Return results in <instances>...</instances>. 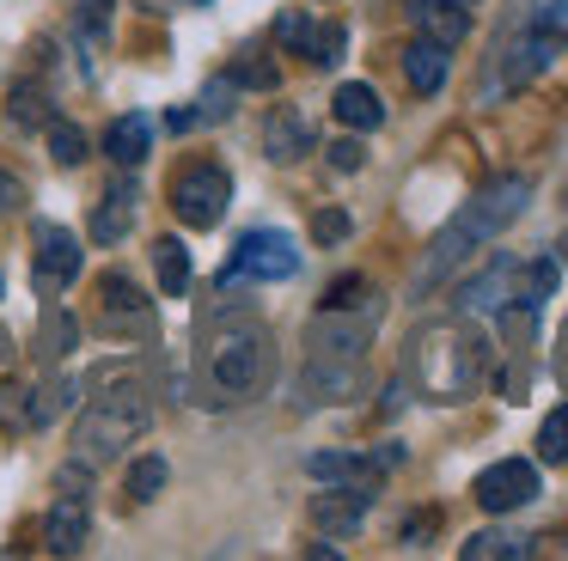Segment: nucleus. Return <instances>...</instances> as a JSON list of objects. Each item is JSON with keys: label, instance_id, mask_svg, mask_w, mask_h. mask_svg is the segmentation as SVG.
Returning <instances> with one entry per match:
<instances>
[{"label": "nucleus", "instance_id": "1", "mask_svg": "<svg viewBox=\"0 0 568 561\" xmlns=\"http://www.w3.org/2000/svg\"><path fill=\"white\" fill-rule=\"evenodd\" d=\"M526 202H531V177H495L489 190H477L453 220H446V232L434 238V251L422 256L416 293H428L434 280H446L458 263H465V256H477L489 238H501V232L514 226L519 214H526Z\"/></svg>", "mask_w": 568, "mask_h": 561}, {"label": "nucleus", "instance_id": "2", "mask_svg": "<svg viewBox=\"0 0 568 561\" xmlns=\"http://www.w3.org/2000/svg\"><path fill=\"white\" fill-rule=\"evenodd\" d=\"M202 378L214 402H251L275 385V336L263 324H214L202 336Z\"/></svg>", "mask_w": 568, "mask_h": 561}, {"label": "nucleus", "instance_id": "3", "mask_svg": "<svg viewBox=\"0 0 568 561\" xmlns=\"http://www.w3.org/2000/svg\"><path fill=\"white\" fill-rule=\"evenodd\" d=\"M123 366H99L92 373V409L74 421V458L80 463H104L116 451H129L148 434V390L141 385H116Z\"/></svg>", "mask_w": 568, "mask_h": 561}, {"label": "nucleus", "instance_id": "4", "mask_svg": "<svg viewBox=\"0 0 568 561\" xmlns=\"http://www.w3.org/2000/svg\"><path fill=\"white\" fill-rule=\"evenodd\" d=\"M409 373L434 402H465L483 378V341L465 324H434L409 348Z\"/></svg>", "mask_w": 568, "mask_h": 561}, {"label": "nucleus", "instance_id": "5", "mask_svg": "<svg viewBox=\"0 0 568 561\" xmlns=\"http://www.w3.org/2000/svg\"><path fill=\"white\" fill-rule=\"evenodd\" d=\"M300 268V251H294V238L287 232H275V226H257V232H245V238L233 244V263H226V287L233 280H287Z\"/></svg>", "mask_w": 568, "mask_h": 561}, {"label": "nucleus", "instance_id": "6", "mask_svg": "<svg viewBox=\"0 0 568 561\" xmlns=\"http://www.w3.org/2000/svg\"><path fill=\"white\" fill-rule=\"evenodd\" d=\"M226 202H233V177H226L221 165H190L184 177H178V190H172V207H178V220H184L190 232L221 226Z\"/></svg>", "mask_w": 568, "mask_h": 561}, {"label": "nucleus", "instance_id": "7", "mask_svg": "<svg viewBox=\"0 0 568 561\" xmlns=\"http://www.w3.org/2000/svg\"><path fill=\"white\" fill-rule=\"evenodd\" d=\"M477 507L483 512H519V507H531L538 500V463H526V458H501V463H489V470L477 476Z\"/></svg>", "mask_w": 568, "mask_h": 561}, {"label": "nucleus", "instance_id": "8", "mask_svg": "<svg viewBox=\"0 0 568 561\" xmlns=\"http://www.w3.org/2000/svg\"><path fill=\"white\" fill-rule=\"evenodd\" d=\"M556 49H562V37H550V31L514 37V43L501 49V61H495V85H501V92H514V85L538 80V73L556 61Z\"/></svg>", "mask_w": 568, "mask_h": 561}, {"label": "nucleus", "instance_id": "9", "mask_svg": "<svg viewBox=\"0 0 568 561\" xmlns=\"http://www.w3.org/2000/svg\"><path fill=\"white\" fill-rule=\"evenodd\" d=\"M74 275H80V238L68 226H38V268H31L38 293H62Z\"/></svg>", "mask_w": 568, "mask_h": 561}, {"label": "nucleus", "instance_id": "10", "mask_svg": "<svg viewBox=\"0 0 568 561\" xmlns=\"http://www.w3.org/2000/svg\"><path fill=\"white\" fill-rule=\"evenodd\" d=\"M367 507H373V488L336 482L331 494H312V524H318L324 537H355L361 519H367Z\"/></svg>", "mask_w": 568, "mask_h": 561}, {"label": "nucleus", "instance_id": "11", "mask_svg": "<svg viewBox=\"0 0 568 561\" xmlns=\"http://www.w3.org/2000/svg\"><path fill=\"white\" fill-rule=\"evenodd\" d=\"M92 537V512L80 494H62L50 507V519H43V543H50V555H80Z\"/></svg>", "mask_w": 568, "mask_h": 561}, {"label": "nucleus", "instance_id": "12", "mask_svg": "<svg viewBox=\"0 0 568 561\" xmlns=\"http://www.w3.org/2000/svg\"><path fill=\"white\" fill-rule=\"evenodd\" d=\"M409 24H416V37H434L446 49L470 37V12L458 0H409Z\"/></svg>", "mask_w": 568, "mask_h": 561}, {"label": "nucleus", "instance_id": "13", "mask_svg": "<svg viewBox=\"0 0 568 561\" xmlns=\"http://www.w3.org/2000/svg\"><path fill=\"white\" fill-rule=\"evenodd\" d=\"M306 470L318 482H348V488H379L385 458H355V451H312Z\"/></svg>", "mask_w": 568, "mask_h": 561}, {"label": "nucleus", "instance_id": "14", "mask_svg": "<svg viewBox=\"0 0 568 561\" xmlns=\"http://www.w3.org/2000/svg\"><path fill=\"white\" fill-rule=\"evenodd\" d=\"M135 183L129 177H116L111 183V195L99 202V214H92V244H116V238H129V226H135Z\"/></svg>", "mask_w": 568, "mask_h": 561}, {"label": "nucleus", "instance_id": "15", "mask_svg": "<svg viewBox=\"0 0 568 561\" xmlns=\"http://www.w3.org/2000/svg\"><path fill=\"white\" fill-rule=\"evenodd\" d=\"M263 153L270 159H300V153H312V122L300 116V110H275L270 122H263Z\"/></svg>", "mask_w": 568, "mask_h": 561}, {"label": "nucleus", "instance_id": "16", "mask_svg": "<svg viewBox=\"0 0 568 561\" xmlns=\"http://www.w3.org/2000/svg\"><path fill=\"white\" fill-rule=\"evenodd\" d=\"M404 80L416 85L422 98L440 92V85H446V43H434V37H416V43L404 49Z\"/></svg>", "mask_w": 568, "mask_h": 561}, {"label": "nucleus", "instance_id": "17", "mask_svg": "<svg viewBox=\"0 0 568 561\" xmlns=\"http://www.w3.org/2000/svg\"><path fill=\"white\" fill-rule=\"evenodd\" d=\"M336 122H343V129H379L385 122V104H379V92H373V85H361V80H348V85H336Z\"/></svg>", "mask_w": 568, "mask_h": 561}, {"label": "nucleus", "instance_id": "18", "mask_svg": "<svg viewBox=\"0 0 568 561\" xmlns=\"http://www.w3.org/2000/svg\"><path fill=\"white\" fill-rule=\"evenodd\" d=\"M458 305H465V312H501V305H514V263H495L489 275L465 280V287H458Z\"/></svg>", "mask_w": 568, "mask_h": 561}, {"label": "nucleus", "instance_id": "19", "mask_svg": "<svg viewBox=\"0 0 568 561\" xmlns=\"http://www.w3.org/2000/svg\"><path fill=\"white\" fill-rule=\"evenodd\" d=\"M148 141H153V122L141 116H116L111 129H104V153L116 159V165H141V159H148Z\"/></svg>", "mask_w": 568, "mask_h": 561}, {"label": "nucleus", "instance_id": "20", "mask_svg": "<svg viewBox=\"0 0 568 561\" xmlns=\"http://www.w3.org/2000/svg\"><path fill=\"white\" fill-rule=\"evenodd\" d=\"M458 555H465V561H526L531 555V537H519V531H477V537L458 543Z\"/></svg>", "mask_w": 568, "mask_h": 561}, {"label": "nucleus", "instance_id": "21", "mask_svg": "<svg viewBox=\"0 0 568 561\" xmlns=\"http://www.w3.org/2000/svg\"><path fill=\"white\" fill-rule=\"evenodd\" d=\"M153 268H160V287L172 293V299L190 293V251L178 238H153Z\"/></svg>", "mask_w": 568, "mask_h": 561}, {"label": "nucleus", "instance_id": "22", "mask_svg": "<svg viewBox=\"0 0 568 561\" xmlns=\"http://www.w3.org/2000/svg\"><path fill=\"white\" fill-rule=\"evenodd\" d=\"M538 458H544V463H568V402L544 415V427H538Z\"/></svg>", "mask_w": 568, "mask_h": 561}, {"label": "nucleus", "instance_id": "23", "mask_svg": "<svg viewBox=\"0 0 568 561\" xmlns=\"http://www.w3.org/2000/svg\"><path fill=\"white\" fill-rule=\"evenodd\" d=\"M233 98H239V80H233V73H226V80H209V85H202V98H196V116H202V122L233 116Z\"/></svg>", "mask_w": 568, "mask_h": 561}, {"label": "nucleus", "instance_id": "24", "mask_svg": "<svg viewBox=\"0 0 568 561\" xmlns=\"http://www.w3.org/2000/svg\"><path fill=\"white\" fill-rule=\"evenodd\" d=\"M165 476H172V470H165V458H153V451H148V458L129 470V494H135V500H153V494L165 488Z\"/></svg>", "mask_w": 568, "mask_h": 561}, {"label": "nucleus", "instance_id": "25", "mask_svg": "<svg viewBox=\"0 0 568 561\" xmlns=\"http://www.w3.org/2000/svg\"><path fill=\"white\" fill-rule=\"evenodd\" d=\"M50 153L62 159V165H80V159H87V134H80L74 122H50Z\"/></svg>", "mask_w": 568, "mask_h": 561}, {"label": "nucleus", "instance_id": "26", "mask_svg": "<svg viewBox=\"0 0 568 561\" xmlns=\"http://www.w3.org/2000/svg\"><path fill=\"white\" fill-rule=\"evenodd\" d=\"M312 31H318V24H312L306 12H300V7H287L282 19H275V37H282L287 49H300V55H306V49H312Z\"/></svg>", "mask_w": 568, "mask_h": 561}, {"label": "nucleus", "instance_id": "27", "mask_svg": "<svg viewBox=\"0 0 568 561\" xmlns=\"http://www.w3.org/2000/svg\"><path fill=\"white\" fill-rule=\"evenodd\" d=\"M343 43H348L343 24H318V31H312V49H306V55L318 61V68H336V61H343Z\"/></svg>", "mask_w": 568, "mask_h": 561}, {"label": "nucleus", "instance_id": "28", "mask_svg": "<svg viewBox=\"0 0 568 561\" xmlns=\"http://www.w3.org/2000/svg\"><path fill=\"white\" fill-rule=\"evenodd\" d=\"M233 80H239V85H251V92H275V80H282V73H275V61L245 55V61L233 68Z\"/></svg>", "mask_w": 568, "mask_h": 561}, {"label": "nucleus", "instance_id": "29", "mask_svg": "<svg viewBox=\"0 0 568 561\" xmlns=\"http://www.w3.org/2000/svg\"><path fill=\"white\" fill-rule=\"evenodd\" d=\"M43 116H50V110H43L38 85H19V92H13V122H19V129H38Z\"/></svg>", "mask_w": 568, "mask_h": 561}, {"label": "nucleus", "instance_id": "30", "mask_svg": "<svg viewBox=\"0 0 568 561\" xmlns=\"http://www.w3.org/2000/svg\"><path fill=\"white\" fill-rule=\"evenodd\" d=\"M367 299V280L361 275H348V280H336L331 293H324V305H336V312H355V305Z\"/></svg>", "mask_w": 568, "mask_h": 561}, {"label": "nucleus", "instance_id": "31", "mask_svg": "<svg viewBox=\"0 0 568 561\" xmlns=\"http://www.w3.org/2000/svg\"><path fill=\"white\" fill-rule=\"evenodd\" d=\"M538 31L568 37V0H544V7H538Z\"/></svg>", "mask_w": 568, "mask_h": 561}, {"label": "nucleus", "instance_id": "32", "mask_svg": "<svg viewBox=\"0 0 568 561\" xmlns=\"http://www.w3.org/2000/svg\"><path fill=\"white\" fill-rule=\"evenodd\" d=\"M331 165L336 171H361V165H367V146H361V141H336L331 146Z\"/></svg>", "mask_w": 568, "mask_h": 561}, {"label": "nucleus", "instance_id": "33", "mask_svg": "<svg viewBox=\"0 0 568 561\" xmlns=\"http://www.w3.org/2000/svg\"><path fill=\"white\" fill-rule=\"evenodd\" d=\"M312 232H318V244L348 238V214H336V207H331V214H318V220H312Z\"/></svg>", "mask_w": 568, "mask_h": 561}, {"label": "nucleus", "instance_id": "34", "mask_svg": "<svg viewBox=\"0 0 568 561\" xmlns=\"http://www.w3.org/2000/svg\"><path fill=\"white\" fill-rule=\"evenodd\" d=\"M19 202H26V183L13 171H0V214H19Z\"/></svg>", "mask_w": 568, "mask_h": 561}, {"label": "nucleus", "instance_id": "35", "mask_svg": "<svg viewBox=\"0 0 568 561\" xmlns=\"http://www.w3.org/2000/svg\"><path fill=\"white\" fill-rule=\"evenodd\" d=\"M165 129H172V134H190V129H202V116H196V110H172V116H165Z\"/></svg>", "mask_w": 568, "mask_h": 561}, {"label": "nucleus", "instance_id": "36", "mask_svg": "<svg viewBox=\"0 0 568 561\" xmlns=\"http://www.w3.org/2000/svg\"><path fill=\"white\" fill-rule=\"evenodd\" d=\"M556 251H562V263H568V232H562V244H556Z\"/></svg>", "mask_w": 568, "mask_h": 561}, {"label": "nucleus", "instance_id": "37", "mask_svg": "<svg viewBox=\"0 0 568 561\" xmlns=\"http://www.w3.org/2000/svg\"><path fill=\"white\" fill-rule=\"evenodd\" d=\"M0 360H7V336H0Z\"/></svg>", "mask_w": 568, "mask_h": 561}, {"label": "nucleus", "instance_id": "38", "mask_svg": "<svg viewBox=\"0 0 568 561\" xmlns=\"http://www.w3.org/2000/svg\"><path fill=\"white\" fill-rule=\"evenodd\" d=\"M562 348H568V329H562Z\"/></svg>", "mask_w": 568, "mask_h": 561}, {"label": "nucleus", "instance_id": "39", "mask_svg": "<svg viewBox=\"0 0 568 561\" xmlns=\"http://www.w3.org/2000/svg\"><path fill=\"white\" fill-rule=\"evenodd\" d=\"M458 7H470V0H458Z\"/></svg>", "mask_w": 568, "mask_h": 561}]
</instances>
